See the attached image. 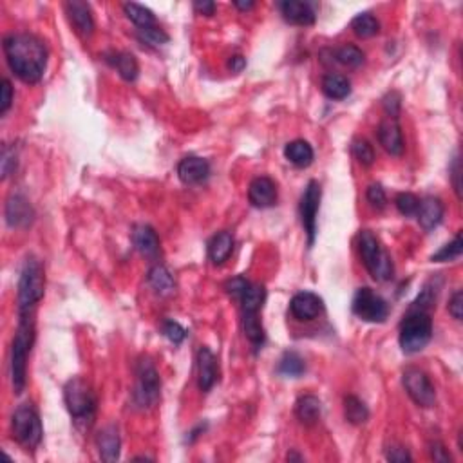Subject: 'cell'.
Wrapping results in <instances>:
<instances>
[{
    "label": "cell",
    "instance_id": "1",
    "mask_svg": "<svg viewBox=\"0 0 463 463\" xmlns=\"http://www.w3.org/2000/svg\"><path fill=\"white\" fill-rule=\"evenodd\" d=\"M8 66L22 82L36 83L48 67V48L31 33H13L4 38Z\"/></svg>",
    "mask_w": 463,
    "mask_h": 463
},
{
    "label": "cell",
    "instance_id": "2",
    "mask_svg": "<svg viewBox=\"0 0 463 463\" xmlns=\"http://www.w3.org/2000/svg\"><path fill=\"white\" fill-rule=\"evenodd\" d=\"M35 342V315H19V328L11 345V380L16 395L26 389L28 358Z\"/></svg>",
    "mask_w": 463,
    "mask_h": 463
},
{
    "label": "cell",
    "instance_id": "3",
    "mask_svg": "<svg viewBox=\"0 0 463 463\" xmlns=\"http://www.w3.org/2000/svg\"><path fill=\"white\" fill-rule=\"evenodd\" d=\"M46 291V275H43L42 263L35 257H28L20 271L19 279V315H35L36 304L43 298Z\"/></svg>",
    "mask_w": 463,
    "mask_h": 463
},
{
    "label": "cell",
    "instance_id": "4",
    "mask_svg": "<svg viewBox=\"0 0 463 463\" xmlns=\"http://www.w3.org/2000/svg\"><path fill=\"white\" fill-rule=\"evenodd\" d=\"M63 398L75 424L82 429H89L96 415V397L90 385L83 378H73L66 384Z\"/></svg>",
    "mask_w": 463,
    "mask_h": 463
},
{
    "label": "cell",
    "instance_id": "5",
    "mask_svg": "<svg viewBox=\"0 0 463 463\" xmlns=\"http://www.w3.org/2000/svg\"><path fill=\"white\" fill-rule=\"evenodd\" d=\"M432 321L429 311L409 310L400 322V348L405 355H415L422 351L431 342Z\"/></svg>",
    "mask_w": 463,
    "mask_h": 463
},
{
    "label": "cell",
    "instance_id": "6",
    "mask_svg": "<svg viewBox=\"0 0 463 463\" xmlns=\"http://www.w3.org/2000/svg\"><path fill=\"white\" fill-rule=\"evenodd\" d=\"M358 250H360L362 263L375 281L384 283V281L392 279L395 266H392L391 257L373 232L362 230L358 234Z\"/></svg>",
    "mask_w": 463,
    "mask_h": 463
},
{
    "label": "cell",
    "instance_id": "7",
    "mask_svg": "<svg viewBox=\"0 0 463 463\" xmlns=\"http://www.w3.org/2000/svg\"><path fill=\"white\" fill-rule=\"evenodd\" d=\"M13 438L26 449H36L42 442V422L31 404H22L11 418Z\"/></svg>",
    "mask_w": 463,
    "mask_h": 463
},
{
    "label": "cell",
    "instance_id": "8",
    "mask_svg": "<svg viewBox=\"0 0 463 463\" xmlns=\"http://www.w3.org/2000/svg\"><path fill=\"white\" fill-rule=\"evenodd\" d=\"M161 382L156 365L149 357H142L136 364V389L134 402L142 409L154 407L160 400Z\"/></svg>",
    "mask_w": 463,
    "mask_h": 463
},
{
    "label": "cell",
    "instance_id": "9",
    "mask_svg": "<svg viewBox=\"0 0 463 463\" xmlns=\"http://www.w3.org/2000/svg\"><path fill=\"white\" fill-rule=\"evenodd\" d=\"M353 313L364 322L380 324L387 318L389 306L371 288H360L353 297Z\"/></svg>",
    "mask_w": 463,
    "mask_h": 463
},
{
    "label": "cell",
    "instance_id": "10",
    "mask_svg": "<svg viewBox=\"0 0 463 463\" xmlns=\"http://www.w3.org/2000/svg\"><path fill=\"white\" fill-rule=\"evenodd\" d=\"M404 387L411 400L420 407H432L436 402V391L427 375L418 368H409L404 371Z\"/></svg>",
    "mask_w": 463,
    "mask_h": 463
},
{
    "label": "cell",
    "instance_id": "11",
    "mask_svg": "<svg viewBox=\"0 0 463 463\" xmlns=\"http://www.w3.org/2000/svg\"><path fill=\"white\" fill-rule=\"evenodd\" d=\"M321 184L317 181H310L306 189H304L303 197H301V207H298V210H301V223H303L304 232L308 234L310 246L313 244L315 234H317V214L318 207H321Z\"/></svg>",
    "mask_w": 463,
    "mask_h": 463
},
{
    "label": "cell",
    "instance_id": "12",
    "mask_svg": "<svg viewBox=\"0 0 463 463\" xmlns=\"http://www.w3.org/2000/svg\"><path fill=\"white\" fill-rule=\"evenodd\" d=\"M322 310H324V303L313 291H301L290 301V313L301 322L313 321L322 313Z\"/></svg>",
    "mask_w": 463,
    "mask_h": 463
},
{
    "label": "cell",
    "instance_id": "13",
    "mask_svg": "<svg viewBox=\"0 0 463 463\" xmlns=\"http://www.w3.org/2000/svg\"><path fill=\"white\" fill-rule=\"evenodd\" d=\"M35 219V210L20 194H13L6 201V223L11 228H26Z\"/></svg>",
    "mask_w": 463,
    "mask_h": 463
},
{
    "label": "cell",
    "instance_id": "14",
    "mask_svg": "<svg viewBox=\"0 0 463 463\" xmlns=\"http://www.w3.org/2000/svg\"><path fill=\"white\" fill-rule=\"evenodd\" d=\"M66 11L75 31L82 38H89L95 33V19H93V11H90L89 4L80 2V0H73V2L66 4Z\"/></svg>",
    "mask_w": 463,
    "mask_h": 463
},
{
    "label": "cell",
    "instance_id": "15",
    "mask_svg": "<svg viewBox=\"0 0 463 463\" xmlns=\"http://www.w3.org/2000/svg\"><path fill=\"white\" fill-rule=\"evenodd\" d=\"M378 142L384 147L385 152L391 156H402L404 154V136H402V129L398 120L385 118L378 125Z\"/></svg>",
    "mask_w": 463,
    "mask_h": 463
},
{
    "label": "cell",
    "instance_id": "16",
    "mask_svg": "<svg viewBox=\"0 0 463 463\" xmlns=\"http://www.w3.org/2000/svg\"><path fill=\"white\" fill-rule=\"evenodd\" d=\"M248 199L257 208H270L277 203V184L266 176L256 177L248 189Z\"/></svg>",
    "mask_w": 463,
    "mask_h": 463
},
{
    "label": "cell",
    "instance_id": "17",
    "mask_svg": "<svg viewBox=\"0 0 463 463\" xmlns=\"http://www.w3.org/2000/svg\"><path fill=\"white\" fill-rule=\"evenodd\" d=\"M177 176L184 184H199L210 177V165L203 157L187 156L177 165Z\"/></svg>",
    "mask_w": 463,
    "mask_h": 463
},
{
    "label": "cell",
    "instance_id": "18",
    "mask_svg": "<svg viewBox=\"0 0 463 463\" xmlns=\"http://www.w3.org/2000/svg\"><path fill=\"white\" fill-rule=\"evenodd\" d=\"M217 358L208 348L197 351V385L203 392H208L217 382Z\"/></svg>",
    "mask_w": 463,
    "mask_h": 463
},
{
    "label": "cell",
    "instance_id": "19",
    "mask_svg": "<svg viewBox=\"0 0 463 463\" xmlns=\"http://www.w3.org/2000/svg\"><path fill=\"white\" fill-rule=\"evenodd\" d=\"M284 20L293 26H311L315 24V11L308 2L298 0H284L279 4Z\"/></svg>",
    "mask_w": 463,
    "mask_h": 463
},
{
    "label": "cell",
    "instance_id": "20",
    "mask_svg": "<svg viewBox=\"0 0 463 463\" xmlns=\"http://www.w3.org/2000/svg\"><path fill=\"white\" fill-rule=\"evenodd\" d=\"M444 203L438 199V197H425L424 201H420V207L416 210V217H418V223L424 230H432V228L438 227L444 219Z\"/></svg>",
    "mask_w": 463,
    "mask_h": 463
},
{
    "label": "cell",
    "instance_id": "21",
    "mask_svg": "<svg viewBox=\"0 0 463 463\" xmlns=\"http://www.w3.org/2000/svg\"><path fill=\"white\" fill-rule=\"evenodd\" d=\"M132 243L134 248H136L142 256L145 257H157L160 254V239H157V234L147 224H136L132 230Z\"/></svg>",
    "mask_w": 463,
    "mask_h": 463
},
{
    "label": "cell",
    "instance_id": "22",
    "mask_svg": "<svg viewBox=\"0 0 463 463\" xmlns=\"http://www.w3.org/2000/svg\"><path fill=\"white\" fill-rule=\"evenodd\" d=\"M96 445H98L100 458L103 462H116L120 458V432L114 425H107L96 436Z\"/></svg>",
    "mask_w": 463,
    "mask_h": 463
},
{
    "label": "cell",
    "instance_id": "23",
    "mask_svg": "<svg viewBox=\"0 0 463 463\" xmlns=\"http://www.w3.org/2000/svg\"><path fill=\"white\" fill-rule=\"evenodd\" d=\"M234 251V237L228 232H219L208 243V257L214 264H223Z\"/></svg>",
    "mask_w": 463,
    "mask_h": 463
},
{
    "label": "cell",
    "instance_id": "24",
    "mask_svg": "<svg viewBox=\"0 0 463 463\" xmlns=\"http://www.w3.org/2000/svg\"><path fill=\"white\" fill-rule=\"evenodd\" d=\"M322 405L321 400L313 395H304L297 400L295 404V412H297V418L301 420V424L304 425H313L317 424L318 418H321Z\"/></svg>",
    "mask_w": 463,
    "mask_h": 463
},
{
    "label": "cell",
    "instance_id": "25",
    "mask_svg": "<svg viewBox=\"0 0 463 463\" xmlns=\"http://www.w3.org/2000/svg\"><path fill=\"white\" fill-rule=\"evenodd\" d=\"M284 156H286V160L290 161L291 165L304 169V167L311 165V161H313V149L304 140H293L284 149Z\"/></svg>",
    "mask_w": 463,
    "mask_h": 463
},
{
    "label": "cell",
    "instance_id": "26",
    "mask_svg": "<svg viewBox=\"0 0 463 463\" xmlns=\"http://www.w3.org/2000/svg\"><path fill=\"white\" fill-rule=\"evenodd\" d=\"M147 279H149V284L154 288V291L160 295H172L176 291V283H174V277L165 266H161V264H156L149 270V275H147Z\"/></svg>",
    "mask_w": 463,
    "mask_h": 463
},
{
    "label": "cell",
    "instance_id": "27",
    "mask_svg": "<svg viewBox=\"0 0 463 463\" xmlns=\"http://www.w3.org/2000/svg\"><path fill=\"white\" fill-rule=\"evenodd\" d=\"M322 93L330 100H344L350 96L351 83L344 75H326L322 78Z\"/></svg>",
    "mask_w": 463,
    "mask_h": 463
},
{
    "label": "cell",
    "instance_id": "28",
    "mask_svg": "<svg viewBox=\"0 0 463 463\" xmlns=\"http://www.w3.org/2000/svg\"><path fill=\"white\" fill-rule=\"evenodd\" d=\"M266 301V290L263 284H251L246 288V291L241 297L243 304V313H259Z\"/></svg>",
    "mask_w": 463,
    "mask_h": 463
},
{
    "label": "cell",
    "instance_id": "29",
    "mask_svg": "<svg viewBox=\"0 0 463 463\" xmlns=\"http://www.w3.org/2000/svg\"><path fill=\"white\" fill-rule=\"evenodd\" d=\"M243 330L246 338L250 340V344L254 345L256 350H259L261 345L264 344V340H266L259 313H243Z\"/></svg>",
    "mask_w": 463,
    "mask_h": 463
},
{
    "label": "cell",
    "instance_id": "30",
    "mask_svg": "<svg viewBox=\"0 0 463 463\" xmlns=\"http://www.w3.org/2000/svg\"><path fill=\"white\" fill-rule=\"evenodd\" d=\"M123 11H125L127 19H129L130 22H134L140 29L156 26V16H154V13L150 11L149 8H145V6L136 4V2H127V4H123Z\"/></svg>",
    "mask_w": 463,
    "mask_h": 463
},
{
    "label": "cell",
    "instance_id": "31",
    "mask_svg": "<svg viewBox=\"0 0 463 463\" xmlns=\"http://www.w3.org/2000/svg\"><path fill=\"white\" fill-rule=\"evenodd\" d=\"M113 66L118 69L120 76L125 82H134L140 75V66H137L136 56L130 55V53H116L113 56Z\"/></svg>",
    "mask_w": 463,
    "mask_h": 463
},
{
    "label": "cell",
    "instance_id": "32",
    "mask_svg": "<svg viewBox=\"0 0 463 463\" xmlns=\"http://www.w3.org/2000/svg\"><path fill=\"white\" fill-rule=\"evenodd\" d=\"M351 29L360 38H371L380 31V22L371 13H360L351 20Z\"/></svg>",
    "mask_w": 463,
    "mask_h": 463
},
{
    "label": "cell",
    "instance_id": "33",
    "mask_svg": "<svg viewBox=\"0 0 463 463\" xmlns=\"http://www.w3.org/2000/svg\"><path fill=\"white\" fill-rule=\"evenodd\" d=\"M344 415L345 420L353 425H362L364 422H368L369 418V409L365 407L364 402L357 397H345L344 398Z\"/></svg>",
    "mask_w": 463,
    "mask_h": 463
},
{
    "label": "cell",
    "instance_id": "34",
    "mask_svg": "<svg viewBox=\"0 0 463 463\" xmlns=\"http://www.w3.org/2000/svg\"><path fill=\"white\" fill-rule=\"evenodd\" d=\"M304 371H306V364H304L303 357L295 353V351H288V353H284V357L281 358L279 373L284 375V377L298 378Z\"/></svg>",
    "mask_w": 463,
    "mask_h": 463
},
{
    "label": "cell",
    "instance_id": "35",
    "mask_svg": "<svg viewBox=\"0 0 463 463\" xmlns=\"http://www.w3.org/2000/svg\"><path fill=\"white\" fill-rule=\"evenodd\" d=\"M335 56H337V62L342 63L345 67H351V69H357L364 63V53L357 48V46H342L335 51Z\"/></svg>",
    "mask_w": 463,
    "mask_h": 463
},
{
    "label": "cell",
    "instance_id": "36",
    "mask_svg": "<svg viewBox=\"0 0 463 463\" xmlns=\"http://www.w3.org/2000/svg\"><path fill=\"white\" fill-rule=\"evenodd\" d=\"M463 251V243H462V234L454 237V241L449 244H445L439 251H436L435 256L431 257L432 263H445V261H454L462 256Z\"/></svg>",
    "mask_w": 463,
    "mask_h": 463
},
{
    "label": "cell",
    "instance_id": "37",
    "mask_svg": "<svg viewBox=\"0 0 463 463\" xmlns=\"http://www.w3.org/2000/svg\"><path fill=\"white\" fill-rule=\"evenodd\" d=\"M351 152H353V156L357 157L360 165L364 167L373 165L375 149L373 145H371L369 142H365V140H355L353 145H351Z\"/></svg>",
    "mask_w": 463,
    "mask_h": 463
},
{
    "label": "cell",
    "instance_id": "38",
    "mask_svg": "<svg viewBox=\"0 0 463 463\" xmlns=\"http://www.w3.org/2000/svg\"><path fill=\"white\" fill-rule=\"evenodd\" d=\"M395 204H397L398 212L402 216H415L418 207H420V199L411 192H402L398 194L397 199H395Z\"/></svg>",
    "mask_w": 463,
    "mask_h": 463
},
{
    "label": "cell",
    "instance_id": "39",
    "mask_svg": "<svg viewBox=\"0 0 463 463\" xmlns=\"http://www.w3.org/2000/svg\"><path fill=\"white\" fill-rule=\"evenodd\" d=\"M137 36H140V40L149 43V46H163V43L169 42V35L161 28H157V26L137 29Z\"/></svg>",
    "mask_w": 463,
    "mask_h": 463
},
{
    "label": "cell",
    "instance_id": "40",
    "mask_svg": "<svg viewBox=\"0 0 463 463\" xmlns=\"http://www.w3.org/2000/svg\"><path fill=\"white\" fill-rule=\"evenodd\" d=\"M365 197H368V201L371 203V207H375L377 210H382V208L385 207V203H387L385 190L382 189V184H378V183L369 184L368 192H365Z\"/></svg>",
    "mask_w": 463,
    "mask_h": 463
},
{
    "label": "cell",
    "instance_id": "41",
    "mask_svg": "<svg viewBox=\"0 0 463 463\" xmlns=\"http://www.w3.org/2000/svg\"><path fill=\"white\" fill-rule=\"evenodd\" d=\"M163 335H165L172 344H181V342L184 340V337H187V331H184V328L181 326V324H177V322L167 321L165 324H163Z\"/></svg>",
    "mask_w": 463,
    "mask_h": 463
},
{
    "label": "cell",
    "instance_id": "42",
    "mask_svg": "<svg viewBox=\"0 0 463 463\" xmlns=\"http://www.w3.org/2000/svg\"><path fill=\"white\" fill-rule=\"evenodd\" d=\"M0 165H2V180H6V177H8L9 174L16 169L15 149L4 145V149H2V160H0Z\"/></svg>",
    "mask_w": 463,
    "mask_h": 463
},
{
    "label": "cell",
    "instance_id": "43",
    "mask_svg": "<svg viewBox=\"0 0 463 463\" xmlns=\"http://www.w3.org/2000/svg\"><path fill=\"white\" fill-rule=\"evenodd\" d=\"M248 286H250V283H248L244 277H234V279H230L227 284H224V290H227V293L232 295V297L241 298Z\"/></svg>",
    "mask_w": 463,
    "mask_h": 463
},
{
    "label": "cell",
    "instance_id": "44",
    "mask_svg": "<svg viewBox=\"0 0 463 463\" xmlns=\"http://www.w3.org/2000/svg\"><path fill=\"white\" fill-rule=\"evenodd\" d=\"M400 95L398 93H389L384 98V109L387 113V118L398 120V114H400Z\"/></svg>",
    "mask_w": 463,
    "mask_h": 463
},
{
    "label": "cell",
    "instance_id": "45",
    "mask_svg": "<svg viewBox=\"0 0 463 463\" xmlns=\"http://www.w3.org/2000/svg\"><path fill=\"white\" fill-rule=\"evenodd\" d=\"M0 90H2V95H0V114H6L9 110V107H11L13 103V87H11V82L9 80H2V87H0Z\"/></svg>",
    "mask_w": 463,
    "mask_h": 463
},
{
    "label": "cell",
    "instance_id": "46",
    "mask_svg": "<svg viewBox=\"0 0 463 463\" xmlns=\"http://www.w3.org/2000/svg\"><path fill=\"white\" fill-rule=\"evenodd\" d=\"M449 313L456 318V321H462L463 317V293L462 291H456L452 295V298L449 301Z\"/></svg>",
    "mask_w": 463,
    "mask_h": 463
},
{
    "label": "cell",
    "instance_id": "47",
    "mask_svg": "<svg viewBox=\"0 0 463 463\" xmlns=\"http://www.w3.org/2000/svg\"><path fill=\"white\" fill-rule=\"evenodd\" d=\"M387 459L397 463H404V462H411V454L407 452V449L404 447H389L387 451Z\"/></svg>",
    "mask_w": 463,
    "mask_h": 463
},
{
    "label": "cell",
    "instance_id": "48",
    "mask_svg": "<svg viewBox=\"0 0 463 463\" xmlns=\"http://www.w3.org/2000/svg\"><path fill=\"white\" fill-rule=\"evenodd\" d=\"M431 456L435 462H451V456H449L447 449L444 445L439 444V442H435L431 444Z\"/></svg>",
    "mask_w": 463,
    "mask_h": 463
},
{
    "label": "cell",
    "instance_id": "49",
    "mask_svg": "<svg viewBox=\"0 0 463 463\" xmlns=\"http://www.w3.org/2000/svg\"><path fill=\"white\" fill-rule=\"evenodd\" d=\"M194 9H196L199 15H214V11H216V4H214L212 0H197V2H194Z\"/></svg>",
    "mask_w": 463,
    "mask_h": 463
},
{
    "label": "cell",
    "instance_id": "50",
    "mask_svg": "<svg viewBox=\"0 0 463 463\" xmlns=\"http://www.w3.org/2000/svg\"><path fill=\"white\" fill-rule=\"evenodd\" d=\"M244 67H246V60H244V56L234 55L230 56V60H228V69H230L232 73H241Z\"/></svg>",
    "mask_w": 463,
    "mask_h": 463
},
{
    "label": "cell",
    "instance_id": "51",
    "mask_svg": "<svg viewBox=\"0 0 463 463\" xmlns=\"http://www.w3.org/2000/svg\"><path fill=\"white\" fill-rule=\"evenodd\" d=\"M452 180H454V190L459 197V190H462V184H459V161L458 157L454 160V165H452Z\"/></svg>",
    "mask_w": 463,
    "mask_h": 463
},
{
    "label": "cell",
    "instance_id": "52",
    "mask_svg": "<svg viewBox=\"0 0 463 463\" xmlns=\"http://www.w3.org/2000/svg\"><path fill=\"white\" fill-rule=\"evenodd\" d=\"M234 6H236L237 9H241V11H248V9H251L254 8V2H243V0H236V2H234Z\"/></svg>",
    "mask_w": 463,
    "mask_h": 463
}]
</instances>
